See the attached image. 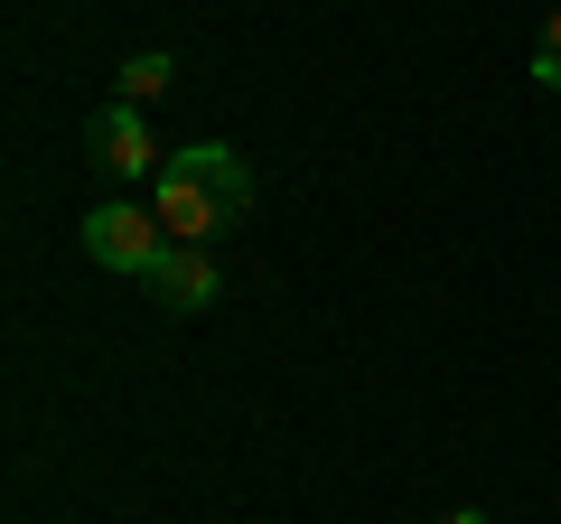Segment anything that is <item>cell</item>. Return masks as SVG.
<instances>
[{
  "mask_svg": "<svg viewBox=\"0 0 561 524\" xmlns=\"http://www.w3.org/2000/svg\"><path fill=\"white\" fill-rule=\"evenodd\" d=\"M76 235H84V253H94L103 272H131V282H150V262L169 253V225L150 216V206H131V197L94 206V216H84Z\"/></svg>",
  "mask_w": 561,
  "mask_h": 524,
  "instance_id": "cell-1",
  "label": "cell"
},
{
  "mask_svg": "<svg viewBox=\"0 0 561 524\" xmlns=\"http://www.w3.org/2000/svg\"><path fill=\"white\" fill-rule=\"evenodd\" d=\"M534 84H542V94H561V47H542V57H534Z\"/></svg>",
  "mask_w": 561,
  "mask_h": 524,
  "instance_id": "cell-7",
  "label": "cell"
},
{
  "mask_svg": "<svg viewBox=\"0 0 561 524\" xmlns=\"http://www.w3.org/2000/svg\"><path fill=\"white\" fill-rule=\"evenodd\" d=\"M94 160L113 169L122 187H140V179H160V141H150V122H140V103H103V122H94Z\"/></svg>",
  "mask_w": 561,
  "mask_h": 524,
  "instance_id": "cell-4",
  "label": "cell"
},
{
  "mask_svg": "<svg viewBox=\"0 0 561 524\" xmlns=\"http://www.w3.org/2000/svg\"><path fill=\"white\" fill-rule=\"evenodd\" d=\"M542 47H561V10H552V29H542Z\"/></svg>",
  "mask_w": 561,
  "mask_h": 524,
  "instance_id": "cell-9",
  "label": "cell"
},
{
  "mask_svg": "<svg viewBox=\"0 0 561 524\" xmlns=\"http://www.w3.org/2000/svg\"><path fill=\"white\" fill-rule=\"evenodd\" d=\"M150 216L169 225V243H216L225 225H234V206H225L216 187H197L187 169H160V179H150Z\"/></svg>",
  "mask_w": 561,
  "mask_h": 524,
  "instance_id": "cell-2",
  "label": "cell"
},
{
  "mask_svg": "<svg viewBox=\"0 0 561 524\" xmlns=\"http://www.w3.org/2000/svg\"><path fill=\"white\" fill-rule=\"evenodd\" d=\"M440 524H486V515H478V505H459V515H440Z\"/></svg>",
  "mask_w": 561,
  "mask_h": 524,
  "instance_id": "cell-8",
  "label": "cell"
},
{
  "mask_svg": "<svg viewBox=\"0 0 561 524\" xmlns=\"http://www.w3.org/2000/svg\"><path fill=\"white\" fill-rule=\"evenodd\" d=\"M169 169H187L197 187H216V197L234 206V216L253 206V169L234 160V141H197V150H169Z\"/></svg>",
  "mask_w": 561,
  "mask_h": 524,
  "instance_id": "cell-5",
  "label": "cell"
},
{
  "mask_svg": "<svg viewBox=\"0 0 561 524\" xmlns=\"http://www.w3.org/2000/svg\"><path fill=\"white\" fill-rule=\"evenodd\" d=\"M169 76H179V66H169V47H140V57L122 66V94H113V103H160Z\"/></svg>",
  "mask_w": 561,
  "mask_h": 524,
  "instance_id": "cell-6",
  "label": "cell"
},
{
  "mask_svg": "<svg viewBox=\"0 0 561 524\" xmlns=\"http://www.w3.org/2000/svg\"><path fill=\"white\" fill-rule=\"evenodd\" d=\"M150 300L160 309H216L225 300V272H216V243H169L160 262H150Z\"/></svg>",
  "mask_w": 561,
  "mask_h": 524,
  "instance_id": "cell-3",
  "label": "cell"
}]
</instances>
